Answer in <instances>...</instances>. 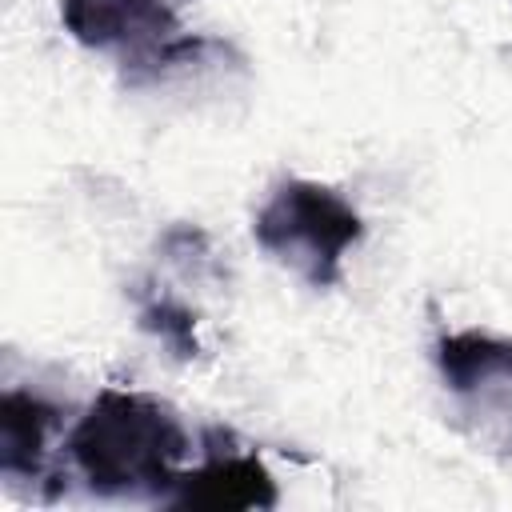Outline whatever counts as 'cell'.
<instances>
[{
    "label": "cell",
    "mask_w": 512,
    "mask_h": 512,
    "mask_svg": "<svg viewBox=\"0 0 512 512\" xmlns=\"http://www.w3.org/2000/svg\"><path fill=\"white\" fill-rule=\"evenodd\" d=\"M60 20L84 48L116 56L128 80L188 64L196 52L212 48L184 32L168 0H60Z\"/></svg>",
    "instance_id": "cell-3"
},
{
    "label": "cell",
    "mask_w": 512,
    "mask_h": 512,
    "mask_svg": "<svg viewBox=\"0 0 512 512\" xmlns=\"http://www.w3.org/2000/svg\"><path fill=\"white\" fill-rule=\"evenodd\" d=\"M228 440V432L212 428L204 460L196 468H180L164 500L180 508H276L280 492L264 460L256 452L228 448Z\"/></svg>",
    "instance_id": "cell-5"
},
{
    "label": "cell",
    "mask_w": 512,
    "mask_h": 512,
    "mask_svg": "<svg viewBox=\"0 0 512 512\" xmlns=\"http://www.w3.org/2000/svg\"><path fill=\"white\" fill-rule=\"evenodd\" d=\"M140 328L152 332L164 348H172L180 360H192L200 352V340H196V316L188 304L172 300V296H148L140 304Z\"/></svg>",
    "instance_id": "cell-7"
},
{
    "label": "cell",
    "mask_w": 512,
    "mask_h": 512,
    "mask_svg": "<svg viewBox=\"0 0 512 512\" xmlns=\"http://www.w3.org/2000/svg\"><path fill=\"white\" fill-rule=\"evenodd\" d=\"M436 368L472 436L512 452V340L476 328L448 332L436 340Z\"/></svg>",
    "instance_id": "cell-4"
},
{
    "label": "cell",
    "mask_w": 512,
    "mask_h": 512,
    "mask_svg": "<svg viewBox=\"0 0 512 512\" xmlns=\"http://www.w3.org/2000/svg\"><path fill=\"white\" fill-rule=\"evenodd\" d=\"M256 244L312 288L340 284L344 256L360 244V212L328 184L284 180L252 220Z\"/></svg>",
    "instance_id": "cell-2"
},
{
    "label": "cell",
    "mask_w": 512,
    "mask_h": 512,
    "mask_svg": "<svg viewBox=\"0 0 512 512\" xmlns=\"http://www.w3.org/2000/svg\"><path fill=\"white\" fill-rule=\"evenodd\" d=\"M64 448L88 492L164 500L192 440L164 400L132 388H104L72 424Z\"/></svg>",
    "instance_id": "cell-1"
},
{
    "label": "cell",
    "mask_w": 512,
    "mask_h": 512,
    "mask_svg": "<svg viewBox=\"0 0 512 512\" xmlns=\"http://www.w3.org/2000/svg\"><path fill=\"white\" fill-rule=\"evenodd\" d=\"M60 424V412L24 388H8L0 396V472L12 484H32L44 476L48 440Z\"/></svg>",
    "instance_id": "cell-6"
}]
</instances>
